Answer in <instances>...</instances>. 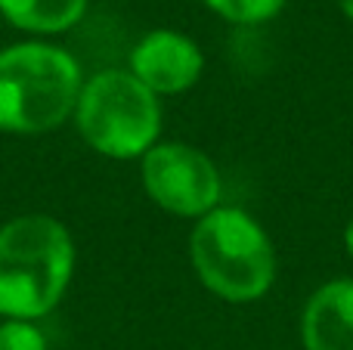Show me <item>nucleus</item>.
<instances>
[{
  "mask_svg": "<svg viewBox=\"0 0 353 350\" xmlns=\"http://www.w3.org/2000/svg\"><path fill=\"white\" fill-rule=\"evenodd\" d=\"M149 198L180 217H205L220 202V174L208 155L186 143H159L143 155Z\"/></svg>",
  "mask_w": 353,
  "mask_h": 350,
  "instance_id": "5",
  "label": "nucleus"
},
{
  "mask_svg": "<svg viewBox=\"0 0 353 350\" xmlns=\"http://www.w3.org/2000/svg\"><path fill=\"white\" fill-rule=\"evenodd\" d=\"M78 130L99 155L137 158L155 146L161 109L155 93L128 72H103L81 87Z\"/></svg>",
  "mask_w": 353,
  "mask_h": 350,
  "instance_id": "4",
  "label": "nucleus"
},
{
  "mask_svg": "<svg viewBox=\"0 0 353 350\" xmlns=\"http://www.w3.org/2000/svg\"><path fill=\"white\" fill-rule=\"evenodd\" d=\"M189 254L199 279L232 304L257 301L276 279V254L261 223L239 208H214L192 229Z\"/></svg>",
  "mask_w": 353,
  "mask_h": 350,
  "instance_id": "3",
  "label": "nucleus"
},
{
  "mask_svg": "<svg viewBox=\"0 0 353 350\" xmlns=\"http://www.w3.org/2000/svg\"><path fill=\"white\" fill-rule=\"evenodd\" d=\"M338 3H341V12H344V16H347L350 22H353V0H338Z\"/></svg>",
  "mask_w": 353,
  "mask_h": 350,
  "instance_id": "12",
  "label": "nucleus"
},
{
  "mask_svg": "<svg viewBox=\"0 0 353 350\" xmlns=\"http://www.w3.org/2000/svg\"><path fill=\"white\" fill-rule=\"evenodd\" d=\"M344 248H347V254L353 258V220L347 223V233H344Z\"/></svg>",
  "mask_w": 353,
  "mask_h": 350,
  "instance_id": "11",
  "label": "nucleus"
},
{
  "mask_svg": "<svg viewBox=\"0 0 353 350\" xmlns=\"http://www.w3.org/2000/svg\"><path fill=\"white\" fill-rule=\"evenodd\" d=\"M307 350H353V282L335 279L313 291L304 310Z\"/></svg>",
  "mask_w": 353,
  "mask_h": 350,
  "instance_id": "7",
  "label": "nucleus"
},
{
  "mask_svg": "<svg viewBox=\"0 0 353 350\" xmlns=\"http://www.w3.org/2000/svg\"><path fill=\"white\" fill-rule=\"evenodd\" d=\"M87 0H0V12L16 28L37 31V34H56L68 31L81 22Z\"/></svg>",
  "mask_w": 353,
  "mask_h": 350,
  "instance_id": "8",
  "label": "nucleus"
},
{
  "mask_svg": "<svg viewBox=\"0 0 353 350\" xmlns=\"http://www.w3.org/2000/svg\"><path fill=\"white\" fill-rule=\"evenodd\" d=\"M74 270L68 229L47 214H25L0 227V313L37 320L59 304Z\"/></svg>",
  "mask_w": 353,
  "mask_h": 350,
  "instance_id": "1",
  "label": "nucleus"
},
{
  "mask_svg": "<svg viewBox=\"0 0 353 350\" xmlns=\"http://www.w3.org/2000/svg\"><path fill=\"white\" fill-rule=\"evenodd\" d=\"M0 350H47V338L31 322L12 320L0 326Z\"/></svg>",
  "mask_w": 353,
  "mask_h": 350,
  "instance_id": "10",
  "label": "nucleus"
},
{
  "mask_svg": "<svg viewBox=\"0 0 353 350\" xmlns=\"http://www.w3.org/2000/svg\"><path fill=\"white\" fill-rule=\"evenodd\" d=\"M201 50L176 31H152L130 53V74L159 93H180L201 74Z\"/></svg>",
  "mask_w": 353,
  "mask_h": 350,
  "instance_id": "6",
  "label": "nucleus"
},
{
  "mask_svg": "<svg viewBox=\"0 0 353 350\" xmlns=\"http://www.w3.org/2000/svg\"><path fill=\"white\" fill-rule=\"evenodd\" d=\"M217 16L230 19L236 25H257L273 19L285 0H205Z\"/></svg>",
  "mask_w": 353,
  "mask_h": 350,
  "instance_id": "9",
  "label": "nucleus"
},
{
  "mask_svg": "<svg viewBox=\"0 0 353 350\" xmlns=\"http://www.w3.org/2000/svg\"><path fill=\"white\" fill-rule=\"evenodd\" d=\"M81 68L72 53L50 43L0 50V130L47 134L59 127L81 96Z\"/></svg>",
  "mask_w": 353,
  "mask_h": 350,
  "instance_id": "2",
  "label": "nucleus"
}]
</instances>
